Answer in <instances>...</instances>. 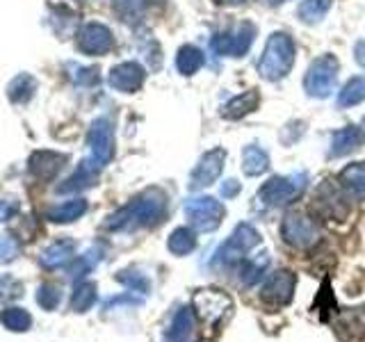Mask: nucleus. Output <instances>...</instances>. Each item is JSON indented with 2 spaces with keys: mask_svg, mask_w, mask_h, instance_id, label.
<instances>
[{
  "mask_svg": "<svg viewBox=\"0 0 365 342\" xmlns=\"http://www.w3.org/2000/svg\"><path fill=\"white\" fill-rule=\"evenodd\" d=\"M365 100V78H351L338 94V108H351Z\"/></svg>",
  "mask_w": 365,
  "mask_h": 342,
  "instance_id": "cd10ccee",
  "label": "nucleus"
},
{
  "mask_svg": "<svg viewBox=\"0 0 365 342\" xmlns=\"http://www.w3.org/2000/svg\"><path fill=\"white\" fill-rule=\"evenodd\" d=\"M194 336V313L192 308H180L174 322L165 333V342H192Z\"/></svg>",
  "mask_w": 365,
  "mask_h": 342,
  "instance_id": "a211bd4d",
  "label": "nucleus"
},
{
  "mask_svg": "<svg viewBox=\"0 0 365 342\" xmlns=\"http://www.w3.org/2000/svg\"><path fill=\"white\" fill-rule=\"evenodd\" d=\"M354 55H356V62L365 68V41H356V48H354Z\"/></svg>",
  "mask_w": 365,
  "mask_h": 342,
  "instance_id": "a19ab883",
  "label": "nucleus"
},
{
  "mask_svg": "<svg viewBox=\"0 0 365 342\" xmlns=\"http://www.w3.org/2000/svg\"><path fill=\"white\" fill-rule=\"evenodd\" d=\"M224 205L212 197H197L185 201V214L190 224L201 233H210L224 219Z\"/></svg>",
  "mask_w": 365,
  "mask_h": 342,
  "instance_id": "423d86ee",
  "label": "nucleus"
},
{
  "mask_svg": "<svg viewBox=\"0 0 365 342\" xmlns=\"http://www.w3.org/2000/svg\"><path fill=\"white\" fill-rule=\"evenodd\" d=\"M269 169V157L260 146L249 144L242 148V171L247 176H260Z\"/></svg>",
  "mask_w": 365,
  "mask_h": 342,
  "instance_id": "412c9836",
  "label": "nucleus"
},
{
  "mask_svg": "<svg viewBox=\"0 0 365 342\" xmlns=\"http://www.w3.org/2000/svg\"><path fill=\"white\" fill-rule=\"evenodd\" d=\"M361 128L356 125H347V128H340L331 137V148H329V157H342L351 153L354 148L361 146Z\"/></svg>",
  "mask_w": 365,
  "mask_h": 342,
  "instance_id": "f3484780",
  "label": "nucleus"
},
{
  "mask_svg": "<svg viewBox=\"0 0 365 342\" xmlns=\"http://www.w3.org/2000/svg\"><path fill=\"white\" fill-rule=\"evenodd\" d=\"M0 322H3V326L9 328V331H28L30 324H32V317H30V313L26 311V308L11 306V308H7V311H3V315H0Z\"/></svg>",
  "mask_w": 365,
  "mask_h": 342,
  "instance_id": "c756f323",
  "label": "nucleus"
},
{
  "mask_svg": "<svg viewBox=\"0 0 365 342\" xmlns=\"http://www.w3.org/2000/svg\"><path fill=\"white\" fill-rule=\"evenodd\" d=\"M167 210V197L163 190H146L140 197H135L130 203H125L114 214L108 217L103 224L108 231H133V228L153 226L165 217Z\"/></svg>",
  "mask_w": 365,
  "mask_h": 342,
  "instance_id": "f257e3e1",
  "label": "nucleus"
},
{
  "mask_svg": "<svg viewBox=\"0 0 365 342\" xmlns=\"http://www.w3.org/2000/svg\"><path fill=\"white\" fill-rule=\"evenodd\" d=\"M205 57L199 48H194V46H182L178 51V57H176V66L182 76H194L203 66Z\"/></svg>",
  "mask_w": 365,
  "mask_h": 342,
  "instance_id": "b1692460",
  "label": "nucleus"
},
{
  "mask_svg": "<svg viewBox=\"0 0 365 342\" xmlns=\"http://www.w3.org/2000/svg\"><path fill=\"white\" fill-rule=\"evenodd\" d=\"M144 68L137 64V62H123V64H117L110 71L108 76V83L112 89L117 91H123V94H130V91H137L142 85H144Z\"/></svg>",
  "mask_w": 365,
  "mask_h": 342,
  "instance_id": "4468645a",
  "label": "nucleus"
},
{
  "mask_svg": "<svg viewBox=\"0 0 365 342\" xmlns=\"http://www.w3.org/2000/svg\"><path fill=\"white\" fill-rule=\"evenodd\" d=\"M331 5H334V0H302L297 14L304 23H319L329 14Z\"/></svg>",
  "mask_w": 365,
  "mask_h": 342,
  "instance_id": "bb28decb",
  "label": "nucleus"
},
{
  "mask_svg": "<svg viewBox=\"0 0 365 342\" xmlns=\"http://www.w3.org/2000/svg\"><path fill=\"white\" fill-rule=\"evenodd\" d=\"M294 285H297V276L288 269H281L277 274H272L269 281L262 285L260 296L262 301H267L272 306H285L290 304L292 294H294Z\"/></svg>",
  "mask_w": 365,
  "mask_h": 342,
  "instance_id": "ddd939ff",
  "label": "nucleus"
},
{
  "mask_svg": "<svg viewBox=\"0 0 365 342\" xmlns=\"http://www.w3.org/2000/svg\"><path fill=\"white\" fill-rule=\"evenodd\" d=\"M272 5H281V3H285V0H269Z\"/></svg>",
  "mask_w": 365,
  "mask_h": 342,
  "instance_id": "37998d69",
  "label": "nucleus"
},
{
  "mask_svg": "<svg viewBox=\"0 0 365 342\" xmlns=\"http://www.w3.org/2000/svg\"><path fill=\"white\" fill-rule=\"evenodd\" d=\"M19 256V242L11 235H0V262H9Z\"/></svg>",
  "mask_w": 365,
  "mask_h": 342,
  "instance_id": "c9c22d12",
  "label": "nucleus"
},
{
  "mask_svg": "<svg viewBox=\"0 0 365 342\" xmlns=\"http://www.w3.org/2000/svg\"><path fill=\"white\" fill-rule=\"evenodd\" d=\"M21 294V283L14 281L11 276H3L0 279V301H9L14 296Z\"/></svg>",
  "mask_w": 365,
  "mask_h": 342,
  "instance_id": "e433bc0d",
  "label": "nucleus"
},
{
  "mask_svg": "<svg viewBox=\"0 0 365 342\" xmlns=\"http://www.w3.org/2000/svg\"><path fill=\"white\" fill-rule=\"evenodd\" d=\"M306 182H308V176L304 171H299V174H290V176H274L258 190V199L265 205H269V208L288 205L304 192Z\"/></svg>",
  "mask_w": 365,
  "mask_h": 342,
  "instance_id": "7ed1b4c3",
  "label": "nucleus"
},
{
  "mask_svg": "<svg viewBox=\"0 0 365 342\" xmlns=\"http://www.w3.org/2000/svg\"><path fill=\"white\" fill-rule=\"evenodd\" d=\"M260 242V235L258 231L251 224H237L235 231L231 233V237L220 247V251L215 254L212 258V265L220 267V265H231V262L240 260L245 254H249L251 249Z\"/></svg>",
  "mask_w": 365,
  "mask_h": 342,
  "instance_id": "39448f33",
  "label": "nucleus"
},
{
  "mask_svg": "<svg viewBox=\"0 0 365 342\" xmlns=\"http://www.w3.org/2000/svg\"><path fill=\"white\" fill-rule=\"evenodd\" d=\"M123 285H128L133 292H148V281L137 271H121L117 276Z\"/></svg>",
  "mask_w": 365,
  "mask_h": 342,
  "instance_id": "f704fd0d",
  "label": "nucleus"
},
{
  "mask_svg": "<svg viewBox=\"0 0 365 342\" xmlns=\"http://www.w3.org/2000/svg\"><path fill=\"white\" fill-rule=\"evenodd\" d=\"M338 60L334 55H319L315 62H311L304 78V89L313 98H327L336 87L338 80Z\"/></svg>",
  "mask_w": 365,
  "mask_h": 342,
  "instance_id": "20e7f679",
  "label": "nucleus"
},
{
  "mask_svg": "<svg viewBox=\"0 0 365 342\" xmlns=\"http://www.w3.org/2000/svg\"><path fill=\"white\" fill-rule=\"evenodd\" d=\"M112 46L114 37L110 28H106L103 23H87L78 32V48L85 55H106L112 51Z\"/></svg>",
  "mask_w": 365,
  "mask_h": 342,
  "instance_id": "9b49d317",
  "label": "nucleus"
},
{
  "mask_svg": "<svg viewBox=\"0 0 365 342\" xmlns=\"http://www.w3.org/2000/svg\"><path fill=\"white\" fill-rule=\"evenodd\" d=\"M269 265V258L267 256H262V258H256V260H251L245 265L242 274H240V281H242L245 285H254L262 279V274H265Z\"/></svg>",
  "mask_w": 365,
  "mask_h": 342,
  "instance_id": "2f4dec72",
  "label": "nucleus"
},
{
  "mask_svg": "<svg viewBox=\"0 0 365 342\" xmlns=\"http://www.w3.org/2000/svg\"><path fill=\"white\" fill-rule=\"evenodd\" d=\"M294 41L290 34L285 32H274L265 43V51L258 62V73L265 80H281L290 73L294 64Z\"/></svg>",
  "mask_w": 365,
  "mask_h": 342,
  "instance_id": "f03ea898",
  "label": "nucleus"
},
{
  "mask_svg": "<svg viewBox=\"0 0 365 342\" xmlns=\"http://www.w3.org/2000/svg\"><path fill=\"white\" fill-rule=\"evenodd\" d=\"M71 78L76 80L78 85H96L98 83V71L96 68H83V66H73Z\"/></svg>",
  "mask_w": 365,
  "mask_h": 342,
  "instance_id": "4c0bfd02",
  "label": "nucleus"
},
{
  "mask_svg": "<svg viewBox=\"0 0 365 342\" xmlns=\"http://www.w3.org/2000/svg\"><path fill=\"white\" fill-rule=\"evenodd\" d=\"M87 142H89V151H91L87 162L94 165L96 169L106 167L114 155V133H112L110 119H96L91 123Z\"/></svg>",
  "mask_w": 365,
  "mask_h": 342,
  "instance_id": "0eeeda50",
  "label": "nucleus"
},
{
  "mask_svg": "<svg viewBox=\"0 0 365 342\" xmlns=\"http://www.w3.org/2000/svg\"><path fill=\"white\" fill-rule=\"evenodd\" d=\"M16 214V205L9 201H0V222H7Z\"/></svg>",
  "mask_w": 365,
  "mask_h": 342,
  "instance_id": "ea45409f",
  "label": "nucleus"
},
{
  "mask_svg": "<svg viewBox=\"0 0 365 342\" xmlns=\"http://www.w3.org/2000/svg\"><path fill=\"white\" fill-rule=\"evenodd\" d=\"M94 304H96V285L89 283V281L80 283L78 288L73 290V296H71V311L87 313Z\"/></svg>",
  "mask_w": 365,
  "mask_h": 342,
  "instance_id": "c85d7f7f",
  "label": "nucleus"
},
{
  "mask_svg": "<svg viewBox=\"0 0 365 342\" xmlns=\"http://www.w3.org/2000/svg\"><path fill=\"white\" fill-rule=\"evenodd\" d=\"M96 178H98V169L94 165H89L85 160V162H80V167L76 169V174L71 178H66L64 185L57 187V192L66 194V192H78V190L91 187L96 182Z\"/></svg>",
  "mask_w": 365,
  "mask_h": 342,
  "instance_id": "aec40b11",
  "label": "nucleus"
},
{
  "mask_svg": "<svg viewBox=\"0 0 365 342\" xmlns=\"http://www.w3.org/2000/svg\"><path fill=\"white\" fill-rule=\"evenodd\" d=\"M60 288H55V285H41V288L37 290V304L43 308V311H53V308H57V304H60Z\"/></svg>",
  "mask_w": 365,
  "mask_h": 342,
  "instance_id": "72a5a7b5",
  "label": "nucleus"
},
{
  "mask_svg": "<svg viewBox=\"0 0 365 342\" xmlns=\"http://www.w3.org/2000/svg\"><path fill=\"white\" fill-rule=\"evenodd\" d=\"M66 165V155L55 151H37L30 157V174L41 182H51Z\"/></svg>",
  "mask_w": 365,
  "mask_h": 342,
  "instance_id": "2eb2a0df",
  "label": "nucleus"
},
{
  "mask_svg": "<svg viewBox=\"0 0 365 342\" xmlns=\"http://www.w3.org/2000/svg\"><path fill=\"white\" fill-rule=\"evenodd\" d=\"M256 39V26L251 21L240 23L233 32H222L212 39V48L217 55H228V57H242L251 43Z\"/></svg>",
  "mask_w": 365,
  "mask_h": 342,
  "instance_id": "6e6552de",
  "label": "nucleus"
},
{
  "mask_svg": "<svg viewBox=\"0 0 365 342\" xmlns=\"http://www.w3.org/2000/svg\"><path fill=\"white\" fill-rule=\"evenodd\" d=\"M319 203H322V208H327L329 214L338 217V219H342V217L347 214V205L342 203V197L338 194V190L331 185H324L319 190Z\"/></svg>",
  "mask_w": 365,
  "mask_h": 342,
  "instance_id": "7c9ffc66",
  "label": "nucleus"
},
{
  "mask_svg": "<svg viewBox=\"0 0 365 342\" xmlns=\"http://www.w3.org/2000/svg\"><path fill=\"white\" fill-rule=\"evenodd\" d=\"M363 128H365V119H363Z\"/></svg>",
  "mask_w": 365,
  "mask_h": 342,
  "instance_id": "c03bdc74",
  "label": "nucleus"
},
{
  "mask_svg": "<svg viewBox=\"0 0 365 342\" xmlns=\"http://www.w3.org/2000/svg\"><path fill=\"white\" fill-rule=\"evenodd\" d=\"M340 182L351 197L363 199L365 197V162H356V165H349L342 169Z\"/></svg>",
  "mask_w": 365,
  "mask_h": 342,
  "instance_id": "5701e85b",
  "label": "nucleus"
},
{
  "mask_svg": "<svg viewBox=\"0 0 365 342\" xmlns=\"http://www.w3.org/2000/svg\"><path fill=\"white\" fill-rule=\"evenodd\" d=\"M240 192V182L237 180H224V185H222V197L224 199H233L235 194Z\"/></svg>",
  "mask_w": 365,
  "mask_h": 342,
  "instance_id": "58836bf2",
  "label": "nucleus"
},
{
  "mask_svg": "<svg viewBox=\"0 0 365 342\" xmlns=\"http://www.w3.org/2000/svg\"><path fill=\"white\" fill-rule=\"evenodd\" d=\"M194 306H197V311L205 324H220L224 315L231 311V299L224 292L203 290L194 296Z\"/></svg>",
  "mask_w": 365,
  "mask_h": 342,
  "instance_id": "f8f14e48",
  "label": "nucleus"
},
{
  "mask_svg": "<svg viewBox=\"0 0 365 342\" xmlns=\"http://www.w3.org/2000/svg\"><path fill=\"white\" fill-rule=\"evenodd\" d=\"M167 247L174 256H187L194 251V247H197V237H194L192 228H176V231L169 235Z\"/></svg>",
  "mask_w": 365,
  "mask_h": 342,
  "instance_id": "a878e982",
  "label": "nucleus"
},
{
  "mask_svg": "<svg viewBox=\"0 0 365 342\" xmlns=\"http://www.w3.org/2000/svg\"><path fill=\"white\" fill-rule=\"evenodd\" d=\"M73 249L76 247H73L71 239H60V242H55V244H51L48 249H46L39 260H41V265L46 269H57V267L66 265V262L73 258Z\"/></svg>",
  "mask_w": 365,
  "mask_h": 342,
  "instance_id": "6ab92c4d",
  "label": "nucleus"
},
{
  "mask_svg": "<svg viewBox=\"0 0 365 342\" xmlns=\"http://www.w3.org/2000/svg\"><path fill=\"white\" fill-rule=\"evenodd\" d=\"M34 91H37V80L28 73H21L19 78L11 80L7 87V94L14 103H28Z\"/></svg>",
  "mask_w": 365,
  "mask_h": 342,
  "instance_id": "393cba45",
  "label": "nucleus"
},
{
  "mask_svg": "<svg viewBox=\"0 0 365 342\" xmlns=\"http://www.w3.org/2000/svg\"><path fill=\"white\" fill-rule=\"evenodd\" d=\"M217 3H222V5H235V3H242V0H217Z\"/></svg>",
  "mask_w": 365,
  "mask_h": 342,
  "instance_id": "79ce46f5",
  "label": "nucleus"
},
{
  "mask_svg": "<svg viewBox=\"0 0 365 342\" xmlns=\"http://www.w3.org/2000/svg\"><path fill=\"white\" fill-rule=\"evenodd\" d=\"M87 212V201L85 199H71V201H66V203H60V205H55L53 210H48V219L55 222V224H68V222H76L80 219Z\"/></svg>",
  "mask_w": 365,
  "mask_h": 342,
  "instance_id": "4be33fe9",
  "label": "nucleus"
},
{
  "mask_svg": "<svg viewBox=\"0 0 365 342\" xmlns=\"http://www.w3.org/2000/svg\"><path fill=\"white\" fill-rule=\"evenodd\" d=\"M226 162V151L224 148H212V151L205 153L199 165L194 167L192 176H190V190H201L208 187L212 182L222 176V169Z\"/></svg>",
  "mask_w": 365,
  "mask_h": 342,
  "instance_id": "9d476101",
  "label": "nucleus"
},
{
  "mask_svg": "<svg viewBox=\"0 0 365 342\" xmlns=\"http://www.w3.org/2000/svg\"><path fill=\"white\" fill-rule=\"evenodd\" d=\"M281 235L283 239L294 249H308L317 242V228L302 212H288L281 222Z\"/></svg>",
  "mask_w": 365,
  "mask_h": 342,
  "instance_id": "1a4fd4ad",
  "label": "nucleus"
},
{
  "mask_svg": "<svg viewBox=\"0 0 365 342\" xmlns=\"http://www.w3.org/2000/svg\"><path fill=\"white\" fill-rule=\"evenodd\" d=\"M260 105V94L258 89H249V91H242L240 96L231 98L222 108V117L228 119V121H235V119H242L247 114H251L254 110H258Z\"/></svg>",
  "mask_w": 365,
  "mask_h": 342,
  "instance_id": "dca6fc26",
  "label": "nucleus"
},
{
  "mask_svg": "<svg viewBox=\"0 0 365 342\" xmlns=\"http://www.w3.org/2000/svg\"><path fill=\"white\" fill-rule=\"evenodd\" d=\"M98 260H101V249H89L85 256H80V258L73 262L71 276H73V279L85 276L87 271H91V269H94V267L98 265Z\"/></svg>",
  "mask_w": 365,
  "mask_h": 342,
  "instance_id": "473e14b6",
  "label": "nucleus"
}]
</instances>
